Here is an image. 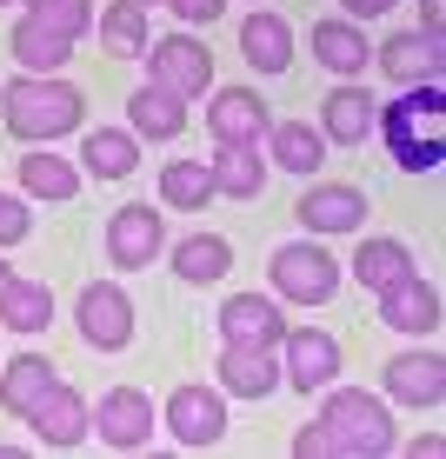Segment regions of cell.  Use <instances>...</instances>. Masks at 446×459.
Instances as JSON below:
<instances>
[{
    "label": "cell",
    "instance_id": "cell-1",
    "mask_svg": "<svg viewBox=\"0 0 446 459\" xmlns=\"http://www.w3.org/2000/svg\"><path fill=\"white\" fill-rule=\"evenodd\" d=\"M373 134L393 147V160H400L407 173H433L446 160V81L407 87L393 107L373 114Z\"/></svg>",
    "mask_w": 446,
    "mask_h": 459
},
{
    "label": "cell",
    "instance_id": "cell-2",
    "mask_svg": "<svg viewBox=\"0 0 446 459\" xmlns=\"http://www.w3.org/2000/svg\"><path fill=\"white\" fill-rule=\"evenodd\" d=\"M81 87H67L60 74H21L0 87V120L13 140H60L81 126Z\"/></svg>",
    "mask_w": 446,
    "mask_h": 459
},
{
    "label": "cell",
    "instance_id": "cell-3",
    "mask_svg": "<svg viewBox=\"0 0 446 459\" xmlns=\"http://www.w3.org/2000/svg\"><path fill=\"white\" fill-rule=\"evenodd\" d=\"M320 426L333 439V459H387L393 446H400L387 400H373V393H360V386H327Z\"/></svg>",
    "mask_w": 446,
    "mask_h": 459
},
{
    "label": "cell",
    "instance_id": "cell-4",
    "mask_svg": "<svg viewBox=\"0 0 446 459\" xmlns=\"http://www.w3.org/2000/svg\"><path fill=\"white\" fill-rule=\"evenodd\" d=\"M267 273H274V293L293 299V307H320V299L340 293V260L320 240H286Z\"/></svg>",
    "mask_w": 446,
    "mask_h": 459
},
{
    "label": "cell",
    "instance_id": "cell-5",
    "mask_svg": "<svg viewBox=\"0 0 446 459\" xmlns=\"http://www.w3.org/2000/svg\"><path fill=\"white\" fill-rule=\"evenodd\" d=\"M140 60H147V87H167L173 100H194V93L214 87V54H206L200 40H187V34L153 40Z\"/></svg>",
    "mask_w": 446,
    "mask_h": 459
},
{
    "label": "cell",
    "instance_id": "cell-6",
    "mask_svg": "<svg viewBox=\"0 0 446 459\" xmlns=\"http://www.w3.org/2000/svg\"><path fill=\"white\" fill-rule=\"evenodd\" d=\"M74 320H81V340L93 353H120L134 340V299H127L114 280H87L81 299H74Z\"/></svg>",
    "mask_w": 446,
    "mask_h": 459
},
{
    "label": "cell",
    "instance_id": "cell-7",
    "mask_svg": "<svg viewBox=\"0 0 446 459\" xmlns=\"http://www.w3.org/2000/svg\"><path fill=\"white\" fill-rule=\"evenodd\" d=\"M280 353H286V386H300V393H320L340 379V340L320 333V326H286V340H280Z\"/></svg>",
    "mask_w": 446,
    "mask_h": 459
},
{
    "label": "cell",
    "instance_id": "cell-8",
    "mask_svg": "<svg viewBox=\"0 0 446 459\" xmlns=\"http://www.w3.org/2000/svg\"><path fill=\"white\" fill-rule=\"evenodd\" d=\"M167 433L180 439V446H220V433H227V400H220L214 386H173L167 393Z\"/></svg>",
    "mask_w": 446,
    "mask_h": 459
},
{
    "label": "cell",
    "instance_id": "cell-9",
    "mask_svg": "<svg viewBox=\"0 0 446 459\" xmlns=\"http://www.w3.org/2000/svg\"><path fill=\"white\" fill-rule=\"evenodd\" d=\"M274 114H267V100L253 87H220L214 107H206V134L220 140V147H260Z\"/></svg>",
    "mask_w": 446,
    "mask_h": 459
},
{
    "label": "cell",
    "instance_id": "cell-10",
    "mask_svg": "<svg viewBox=\"0 0 446 459\" xmlns=\"http://www.w3.org/2000/svg\"><path fill=\"white\" fill-rule=\"evenodd\" d=\"M87 426H101L107 446L134 453L153 439V400L140 386H114V393H101V413H87Z\"/></svg>",
    "mask_w": 446,
    "mask_h": 459
},
{
    "label": "cell",
    "instance_id": "cell-11",
    "mask_svg": "<svg viewBox=\"0 0 446 459\" xmlns=\"http://www.w3.org/2000/svg\"><path fill=\"white\" fill-rule=\"evenodd\" d=\"M300 227L307 233H354L360 220H366V194L360 186H346V180H313L307 194H300Z\"/></svg>",
    "mask_w": 446,
    "mask_h": 459
},
{
    "label": "cell",
    "instance_id": "cell-12",
    "mask_svg": "<svg viewBox=\"0 0 446 459\" xmlns=\"http://www.w3.org/2000/svg\"><path fill=\"white\" fill-rule=\"evenodd\" d=\"M220 340L227 346H274L286 340V320H280V307L267 293H233L227 307H220Z\"/></svg>",
    "mask_w": 446,
    "mask_h": 459
},
{
    "label": "cell",
    "instance_id": "cell-13",
    "mask_svg": "<svg viewBox=\"0 0 446 459\" xmlns=\"http://www.w3.org/2000/svg\"><path fill=\"white\" fill-rule=\"evenodd\" d=\"M380 74L400 87H420V81H446V40L440 34H393L380 47Z\"/></svg>",
    "mask_w": 446,
    "mask_h": 459
},
{
    "label": "cell",
    "instance_id": "cell-14",
    "mask_svg": "<svg viewBox=\"0 0 446 459\" xmlns=\"http://www.w3.org/2000/svg\"><path fill=\"white\" fill-rule=\"evenodd\" d=\"M161 247H167V220L153 207H120L107 220V260L114 266H153Z\"/></svg>",
    "mask_w": 446,
    "mask_h": 459
},
{
    "label": "cell",
    "instance_id": "cell-15",
    "mask_svg": "<svg viewBox=\"0 0 446 459\" xmlns=\"http://www.w3.org/2000/svg\"><path fill=\"white\" fill-rule=\"evenodd\" d=\"M373 114H380V100L366 87H333L320 100V134L333 147H366L373 140Z\"/></svg>",
    "mask_w": 446,
    "mask_h": 459
},
{
    "label": "cell",
    "instance_id": "cell-16",
    "mask_svg": "<svg viewBox=\"0 0 446 459\" xmlns=\"http://www.w3.org/2000/svg\"><path fill=\"white\" fill-rule=\"evenodd\" d=\"M27 420H34V439H40V446H60V453H67V446H81V439H87V400H81L74 386H60V379L47 386V400H40Z\"/></svg>",
    "mask_w": 446,
    "mask_h": 459
},
{
    "label": "cell",
    "instance_id": "cell-17",
    "mask_svg": "<svg viewBox=\"0 0 446 459\" xmlns=\"http://www.w3.org/2000/svg\"><path fill=\"white\" fill-rule=\"evenodd\" d=\"M380 320H387L393 333H433L440 326V293L426 287L420 273H407V280H393V287L380 293Z\"/></svg>",
    "mask_w": 446,
    "mask_h": 459
},
{
    "label": "cell",
    "instance_id": "cell-18",
    "mask_svg": "<svg viewBox=\"0 0 446 459\" xmlns=\"http://www.w3.org/2000/svg\"><path fill=\"white\" fill-rule=\"evenodd\" d=\"M220 393H240V400H267L280 386V367L267 346H220Z\"/></svg>",
    "mask_w": 446,
    "mask_h": 459
},
{
    "label": "cell",
    "instance_id": "cell-19",
    "mask_svg": "<svg viewBox=\"0 0 446 459\" xmlns=\"http://www.w3.org/2000/svg\"><path fill=\"white\" fill-rule=\"evenodd\" d=\"M387 393L407 406H440L446 400V359L440 353H400L387 359Z\"/></svg>",
    "mask_w": 446,
    "mask_h": 459
},
{
    "label": "cell",
    "instance_id": "cell-20",
    "mask_svg": "<svg viewBox=\"0 0 446 459\" xmlns=\"http://www.w3.org/2000/svg\"><path fill=\"white\" fill-rule=\"evenodd\" d=\"M407 273H420V260H413L407 240H393V233H380V240H360V253H354V280H360L366 293H387L393 280H407Z\"/></svg>",
    "mask_w": 446,
    "mask_h": 459
},
{
    "label": "cell",
    "instance_id": "cell-21",
    "mask_svg": "<svg viewBox=\"0 0 446 459\" xmlns=\"http://www.w3.org/2000/svg\"><path fill=\"white\" fill-rule=\"evenodd\" d=\"M206 180L227 200H260L267 194V160H260V147H220L206 160Z\"/></svg>",
    "mask_w": 446,
    "mask_h": 459
},
{
    "label": "cell",
    "instance_id": "cell-22",
    "mask_svg": "<svg viewBox=\"0 0 446 459\" xmlns=\"http://www.w3.org/2000/svg\"><path fill=\"white\" fill-rule=\"evenodd\" d=\"M173 273H180L187 287H214V280L233 273V247L220 240V233H187V240L173 247Z\"/></svg>",
    "mask_w": 446,
    "mask_h": 459
},
{
    "label": "cell",
    "instance_id": "cell-23",
    "mask_svg": "<svg viewBox=\"0 0 446 459\" xmlns=\"http://www.w3.org/2000/svg\"><path fill=\"white\" fill-rule=\"evenodd\" d=\"M47 386H54V367H47L40 353H13L7 373H0V406H7L13 420H27L47 400Z\"/></svg>",
    "mask_w": 446,
    "mask_h": 459
},
{
    "label": "cell",
    "instance_id": "cell-24",
    "mask_svg": "<svg viewBox=\"0 0 446 459\" xmlns=\"http://www.w3.org/2000/svg\"><path fill=\"white\" fill-rule=\"evenodd\" d=\"M240 54H247V67H260V74H286V60H293V34H286V21H280V13H247Z\"/></svg>",
    "mask_w": 446,
    "mask_h": 459
},
{
    "label": "cell",
    "instance_id": "cell-25",
    "mask_svg": "<svg viewBox=\"0 0 446 459\" xmlns=\"http://www.w3.org/2000/svg\"><path fill=\"white\" fill-rule=\"evenodd\" d=\"M127 126H134V140H173L187 126V107L173 100L167 87H134V100H127Z\"/></svg>",
    "mask_w": 446,
    "mask_h": 459
},
{
    "label": "cell",
    "instance_id": "cell-26",
    "mask_svg": "<svg viewBox=\"0 0 446 459\" xmlns=\"http://www.w3.org/2000/svg\"><path fill=\"white\" fill-rule=\"evenodd\" d=\"M267 147H274V167H286V173H320L327 167V134L307 126V120L267 126Z\"/></svg>",
    "mask_w": 446,
    "mask_h": 459
},
{
    "label": "cell",
    "instance_id": "cell-27",
    "mask_svg": "<svg viewBox=\"0 0 446 459\" xmlns=\"http://www.w3.org/2000/svg\"><path fill=\"white\" fill-rule=\"evenodd\" d=\"M47 320H54L47 280H21L13 273V287L0 293V326H7V333H47Z\"/></svg>",
    "mask_w": 446,
    "mask_h": 459
},
{
    "label": "cell",
    "instance_id": "cell-28",
    "mask_svg": "<svg viewBox=\"0 0 446 459\" xmlns=\"http://www.w3.org/2000/svg\"><path fill=\"white\" fill-rule=\"evenodd\" d=\"M366 34L354 21H313V60L320 67H333V74H366Z\"/></svg>",
    "mask_w": 446,
    "mask_h": 459
},
{
    "label": "cell",
    "instance_id": "cell-29",
    "mask_svg": "<svg viewBox=\"0 0 446 459\" xmlns=\"http://www.w3.org/2000/svg\"><path fill=\"white\" fill-rule=\"evenodd\" d=\"M81 160H87L93 180H127L134 160H140V140L120 134V126H93V134L81 140Z\"/></svg>",
    "mask_w": 446,
    "mask_h": 459
},
{
    "label": "cell",
    "instance_id": "cell-30",
    "mask_svg": "<svg viewBox=\"0 0 446 459\" xmlns=\"http://www.w3.org/2000/svg\"><path fill=\"white\" fill-rule=\"evenodd\" d=\"M7 47H13V60H21L27 74H60L74 60V40H60L54 27H40V21H21Z\"/></svg>",
    "mask_w": 446,
    "mask_h": 459
},
{
    "label": "cell",
    "instance_id": "cell-31",
    "mask_svg": "<svg viewBox=\"0 0 446 459\" xmlns=\"http://www.w3.org/2000/svg\"><path fill=\"white\" fill-rule=\"evenodd\" d=\"M101 47L114 60H140L147 54V7H140V0H114V7L101 13Z\"/></svg>",
    "mask_w": 446,
    "mask_h": 459
},
{
    "label": "cell",
    "instance_id": "cell-32",
    "mask_svg": "<svg viewBox=\"0 0 446 459\" xmlns=\"http://www.w3.org/2000/svg\"><path fill=\"white\" fill-rule=\"evenodd\" d=\"M161 200L173 213H200L214 200V180H206V160H167L161 167Z\"/></svg>",
    "mask_w": 446,
    "mask_h": 459
},
{
    "label": "cell",
    "instance_id": "cell-33",
    "mask_svg": "<svg viewBox=\"0 0 446 459\" xmlns=\"http://www.w3.org/2000/svg\"><path fill=\"white\" fill-rule=\"evenodd\" d=\"M21 186L34 200H74V194H81V173L60 160V153L40 147V153H27V160H21Z\"/></svg>",
    "mask_w": 446,
    "mask_h": 459
},
{
    "label": "cell",
    "instance_id": "cell-34",
    "mask_svg": "<svg viewBox=\"0 0 446 459\" xmlns=\"http://www.w3.org/2000/svg\"><path fill=\"white\" fill-rule=\"evenodd\" d=\"M27 21L54 27L60 40H81L93 34V0H27Z\"/></svg>",
    "mask_w": 446,
    "mask_h": 459
},
{
    "label": "cell",
    "instance_id": "cell-35",
    "mask_svg": "<svg viewBox=\"0 0 446 459\" xmlns=\"http://www.w3.org/2000/svg\"><path fill=\"white\" fill-rule=\"evenodd\" d=\"M27 233H34V213H27L13 194H0V247H21Z\"/></svg>",
    "mask_w": 446,
    "mask_h": 459
},
{
    "label": "cell",
    "instance_id": "cell-36",
    "mask_svg": "<svg viewBox=\"0 0 446 459\" xmlns=\"http://www.w3.org/2000/svg\"><path fill=\"white\" fill-rule=\"evenodd\" d=\"M293 453H300V459H333V439H327V426H320V420H313V426H307V433H300V439H293Z\"/></svg>",
    "mask_w": 446,
    "mask_h": 459
},
{
    "label": "cell",
    "instance_id": "cell-37",
    "mask_svg": "<svg viewBox=\"0 0 446 459\" xmlns=\"http://www.w3.org/2000/svg\"><path fill=\"white\" fill-rule=\"evenodd\" d=\"M173 13H180L187 27H200V21H220V7H227V0H167Z\"/></svg>",
    "mask_w": 446,
    "mask_h": 459
},
{
    "label": "cell",
    "instance_id": "cell-38",
    "mask_svg": "<svg viewBox=\"0 0 446 459\" xmlns=\"http://www.w3.org/2000/svg\"><path fill=\"white\" fill-rule=\"evenodd\" d=\"M346 7V21H380L387 7H400V0H340Z\"/></svg>",
    "mask_w": 446,
    "mask_h": 459
},
{
    "label": "cell",
    "instance_id": "cell-39",
    "mask_svg": "<svg viewBox=\"0 0 446 459\" xmlns=\"http://www.w3.org/2000/svg\"><path fill=\"white\" fill-rule=\"evenodd\" d=\"M420 21H426V34H440V27H446V0H420Z\"/></svg>",
    "mask_w": 446,
    "mask_h": 459
},
{
    "label": "cell",
    "instance_id": "cell-40",
    "mask_svg": "<svg viewBox=\"0 0 446 459\" xmlns=\"http://www.w3.org/2000/svg\"><path fill=\"white\" fill-rule=\"evenodd\" d=\"M7 287H13V266H7V260H0V293H7Z\"/></svg>",
    "mask_w": 446,
    "mask_h": 459
},
{
    "label": "cell",
    "instance_id": "cell-41",
    "mask_svg": "<svg viewBox=\"0 0 446 459\" xmlns=\"http://www.w3.org/2000/svg\"><path fill=\"white\" fill-rule=\"evenodd\" d=\"M0 7H13V0H0Z\"/></svg>",
    "mask_w": 446,
    "mask_h": 459
},
{
    "label": "cell",
    "instance_id": "cell-42",
    "mask_svg": "<svg viewBox=\"0 0 446 459\" xmlns=\"http://www.w3.org/2000/svg\"><path fill=\"white\" fill-rule=\"evenodd\" d=\"M140 7H147V0H140Z\"/></svg>",
    "mask_w": 446,
    "mask_h": 459
}]
</instances>
